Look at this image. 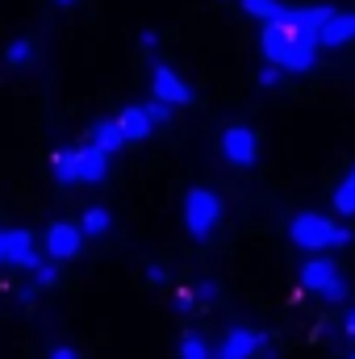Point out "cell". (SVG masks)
I'll use <instances>...</instances> for the list:
<instances>
[{"label": "cell", "mask_w": 355, "mask_h": 359, "mask_svg": "<svg viewBox=\"0 0 355 359\" xmlns=\"http://www.w3.org/2000/svg\"><path fill=\"white\" fill-rule=\"evenodd\" d=\"M55 4H76V0H55Z\"/></svg>", "instance_id": "cell-31"}, {"label": "cell", "mask_w": 355, "mask_h": 359, "mask_svg": "<svg viewBox=\"0 0 355 359\" xmlns=\"http://www.w3.org/2000/svg\"><path fill=\"white\" fill-rule=\"evenodd\" d=\"M51 359H80L76 347H51Z\"/></svg>", "instance_id": "cell-28"}, {"label": "cell", "mask_w": 355, "mask_h": 359, "mask_svg": "<svg viewBox=\"0 0 355 359\" xmlns=\"http://www.w3.org/2000/svg\"><path fill=\"white\" fill-rule=\"evenodd\" d=\"M347 334L355 339V305H351V313H347Z\"/></svg>", "instance_id": "cell-29"}, {"label": "cell", "mask_w": 355, "mask_h": 359, "mask_svg": "<svg viewBox=\"0 0 355 359\" xmlns=\"http://www.w3.org/2000/svg\"><path fill=\"white\" fill-rule=\"evenodd\" d=\"M0 264H8V251H4V230H0Z\"/></svg>", "instance_id": "cell-30"}, {"label": "cell", "mask_w": 355, "mask_h": 359, "mask_svg": "<svg viewBox=\"0 0 355 359\" xmlns=\"http://www.w3.org/2000/svg\"><path fill=\"white\" fill-rule=\"evenodd\" d=\"M4 59H8L13 67H25V63H34V42H29V38H17V42H8Z\"/></svg>", "instance_id": "cell-20"}, {"label": "cell", "mask_w": 355, "mask_h": 359, "mask_svg": "<svg viewBox=\"0 0 355 359\" xmlns=\"http://www.w3.org/2000/svg\"><path fill=\"white\" fill-rule=\"evenodd\" d=\"M113 121H117V130H121V138H126V142H142V138H151V130H155V121H151L147 104H130V109H121Z\"/></svg>", "instance_id": "cell-11"}, {"label": "cell", "mask_w": 355, "mask_h": 359, "mask_svg": "<svg viewBox=\"0 0 355 359\" xmlns=\"http://www.w3.org/2000/svg\"><path fill=\"white\" fill-rule=\"evenodd\" d=\"M280 80H284V72L276 63H264L260 67V88H280Z\"/></svg>", "instance_id": "cell-23"}, {"label": "cell", "mask_w": 355, "mask_h": 359, "mask_svg": "<svg viewBox=\"0 0 355 359\" xmlns=\"http://www.w3.org/2000/svg\"><path fill=\"white\" fill-rule=\"evenodd\" d=\"M138 42H142V50H155V46H159V34H155V29H142Z\"/></svg>", "instance_id": "cell-26"}, {"label": "cell", "mask_w": 355, "mask_h": 359, "mask_svg": "<svg viewBox=\"0 0 355 359\" xmlns=\"http://www.w3.org/2000/svg\"><path fill=\"white\" fill-rule=\"evenodd\" d=\"M147 113H151V121H155V126L172 121V104H163V100H151V104H147Z\"/></svg>", "instance_id": "cell-24"}, {"label": "cell", "mask_w": 355, "mask_h": 359, "mask_svg": "<svg viewBox=\"0 0 355 359\" xmlns=\"http://www.w3.org/2000/svg\"><path fill=\"white\" fill-rule=\"evenodd\" d=\"M351 359H355V355H351Z\"/></svg>", "instance_id": "cell-32"}, {"label": "cell", "mask_w": 355, "mask_h": 359, "mask_svg": "<svg viewBox=\"0 0 355 359\" xmlns=\"http://www.w3.org/2000/svg\"><path fill=\"white\" fill-rule=\"evenodd\" d=\"M213 359H272V339L251 330V326H234L213 347Z\"/></svg>", "instance_id": "cell-5"}, {"label": "cell", "mask_w": 355, "mask_h": 359, "mask_svg": "<svg viewBox=\"0 0 355 359\" xmlns=\"http://www.w3.org/2000/svg\"><path fill=\"white\" fill-rule=\"evenodd\" d=\"M260 46H264L267 63H276V67L288 72V76L314 72V67H318V50H322V42H318L314 34H305V29H297V25H284V21L264 25Z\"/></svg>", "instance_id": "cell-1"}, {"label": "cell", "mask_w": 355, "mask_h": 359, "mask_svg": "<svg viewBox=\"0 0 355 359\" xmlns=\"http://www.w3.org/2000/svg\"><path fill=\"white\" fill-rule=\"evenodd\" d=\"M192 292H196L201 305H213L217 301V280H201V284H192Z\"/></svg>", "instance_id": "cell-22"}, {"label": "cell", "mask_w": 355, "mask_h": 359, "mask_svg": "<svg viewBox=\"0 0 355 359\" xmlns=\"http://www.w3.org/2000/svg\"><path fill=\"white\" fill-rule=\"evenodd\" d=\"M222 155H226V163H234V168H251V163L260 159V138H255V130H251V126H226V130H222Z\"/></svg>", "instance_id": "cell-6"}, {"label": "cell", "mask_w": 355, "mask_h": 359, "mask_svg": "<svg viewBox=\"0 0 355 359\" xmlns=\"http://www.w3.org/2000/svg\"><path fill=\"white\" fill-rule=\"evenodd\" d=\"M335 213H339V217H355V168L343 176V184L335 188Z\"/></svg>", "instance_id": "cell-17"}, {"label": "cell", "mask_w": 355, "mask_h": 359, "mask_svg": "<svg viewBox=\"0 0 355 359\" xmlns=\"http://www.w3.org/2000/svg\"><path fill=\"white\" fill-rule=\"evenodd\" d=\"M301 288H305V292H314V297H322L326 305L347 301V280H343L339 264H335V259H326V255L305 259V268H301Z\"/></svg>", "instance_id": "cell-4"}, {"label": "cell", "mask_w": 355, "mask_h": 359, "mask_svg": "<svg viewBox=\"0 0 355 359\" xmlns=\"http://www.w3.org/2000/svg\"><path fill=\"white\" fill-rule=\"evenodd\" d=\"M55 284H59V264L55 259L34 268V288H55Z\"/></svg>", "instance_id": "cell-21"}, {"label": "cell", "mask_w": 355, "mask_h": 359, "mask_svg": "<svg viewBox=\"0 0 355 359\" xmlns=\"http://www.w3.org/2000/svg\"><path fill=\"white\" fill-rule=\"evenodd\" d=\"M80 247H84V230H80V226H72V222H55V226L46 230V255H51L55 264L76 259Z\"/></svg>", "instance_id": "cell-8"}, {"label": "cell", "mask_w": 355, "mask_h": 359, "mask_svg": "<svg viewBox=\"0 0 355 359\" xmlns=\"http://www.w3.org/2000/svg\"><path fill=\"white\" fill-rule=\"evenodd\" d=\"M109 226H113V217H109V209H100V205H92L88 213L80 217L84 238H100V234H109Z\"/></svg>", "instance_id": "cell-16"}, {"label": "cell", "mask_w": 355, "mask_h": 359, "mask_svg": "<svg viewBox=\"0 0 355 359\" xmlns=\"http://www.w3.org/2000/svg\"><path fill=\"white\" fill-rule=\"evenodd\" d=\"M288 238H293V247L318 255V251H343L351 243V230L330 222L326 213H297L288 222Z\"/></svg>", "instance_id": "cell-2"}, {"label": "cell", "mask_w": 355, "mask_h": 359, "mask_svg": "<svg viewBox=\"0 0 355 359\" xmlns=\"http://www.w3.org/2000/svg\"><path fill=\"white\" fill-rule=\"evenodd\" d=\"M151 92H155V100H163V104H172V109L192 104V88L180 80V72L163 67V63H155V67H151Z\"/></svg>", "instance_id": "cell-7"}, {"label": "cell", "mask_w": 355, "mask_h": 359, "mask_svg": "<svg viewBox=\"0 0 355 359\" xmlns=\"http://www.w3.org/2000/svg\"><path fill=\"white\" fill-rule=\"evenodd\" d=\"M239 4H243L251 17H260L264 25L280 21V17H284V8H288V4H280V0H239Z\"/></svg>", "instance_id": "cell-18"}, {"label": "cell", "mask_w": 355, "mask_h": 359, "mask_svg": "<svg viewBox=\"0 0 355 359\" xmlns=\"http://www.w3.org/2000/svg\"><path fill=\"white\" fill-rule=\"evenodd\" d=\"M318 42H322V46H330V50H339V46L355 42V13H347V8H335V13H330V21L322 25Z\"/></svg>", "instance_id": "cell-12"}, {"label": "cell", "mask_w": 355, "mask_h": 359, "mask_svg": "<svg viewBox=\"0 0 355 359\" xmlns=\"http://www.w3.org/2000/svg\"><path fill=\"white\" fill-rule=\"evenodd\" d=\"M105 176H109V155L92 142L76 147V180L80 184H100Z\"/></svg>", "instance_id": "cell-9"}, {"label": "cell", "mask_w": 355, "mask_h": 359, "mask_svg": "<svg viewBox=\"0 0 355 359\" xmlns=\"http://www.w3.org/2000/svg\"><path fill=\"white\" fill-rule=\"evenodd\" d=\"M51 172L59 184H80L76 180V147H59L55 155H51Z\"/></svg>", "instance_id": "cell-15"}, {"label": "cell", "mask_w": 355, "mask_h": 359, "mask_svg": "<svg viewBox=\"0 0 355 359\" xmlns=\"http://www.w3.org/2000/svg\"><path fill=\"white\" fill-rule=\"evenodd\" d=\"M88 142H92V147H100L105 155H117V151L126 147V138H121V130H117V121H113V117H105V121H96V126H92Z\"/></svg>", "instance_id": "cell-14"}, {"label": "cell", "mask_w": 355, "mask_h": 359, "mask_svg": "<svg viewBox=\"0 0 355 359\" xmlns=\"http://www.w3.org/2000/svg\"><path fill=\"white\" fill-rule=\"evenodd\" d=\"M176 305H180V309H192V305H196V292H192V288H180V292H176Z\"/></svg>", "instance_id": "cell-25"}, {"label": "cell", "mask_w": 355, "mask_h": 359, "mask_svg": "<svg viewBox=\"0 0 355 359\" xmlns=\"http://www.w3.org/2000/svg\"><path fill=\"white\" fill-rule=\"evenodd\" d=\"M180 359H213V347L201 334H184L180 339Z\"/></svg>", "instance_id": "cell-19"}, {"label": "cell", "mask_w": 355, "mask_h": 359, "mask_svg": "<svg viewBox=\"0 0 355 359\" xmlns=\"http://www.w3.org/2000/svg\"><path fill=\"white\" fill-rule=\"evenodd\" d=\"M217 222H222V196L213 188H188V196H184V230L196 243H205L217 230Z\"/></svg>", "instance_id": "cell-3"}, {"label": "cell", "mask_w": 355, "mask_h": 359, "mask_svg": "<svg viewBox=\"0 0 355 359\" xmlns=\"http://www.w3.org/2000/svg\"><path fill=\"white\" fill-rule=\"evenodd\" d=\"M147 280H151V284H163V280H168V268H159V264H151V268H147Z\"/></svg>", "instance_id": "cell-27"}, {"label": "cell", "mask_w": 355, "mask_h": 359, "mask_svg": "<svg viewBox=\"0 0 355 359\" xmlns=\"http://www.w3.org/2000/svg\"><path fill=\"white\" fill-rule=\"evenodd\" d=\"M330 13H335L330 4H301V8H293V4H288L280 21H284V25H297V29H305V34H314V38H318V34H322V25L330 21Z\"/></svg>", "instance_id": "cell-10"}, {"label": "cell", "mask_w": 355, "mask_h": 359, "mask_svg": "<svg viewBox=\"0 0 355 359\" xmlns=\"http://www.w3.org/2000/svg\"><path fill=\"white\" fill-rule=\"evenodd\" d=\"M4 251H8V264H17V268L34 271L42 259L34 255V234L29 230H4Z\"/></svg>", "instance_id": "cell-13"}]
</instances>
